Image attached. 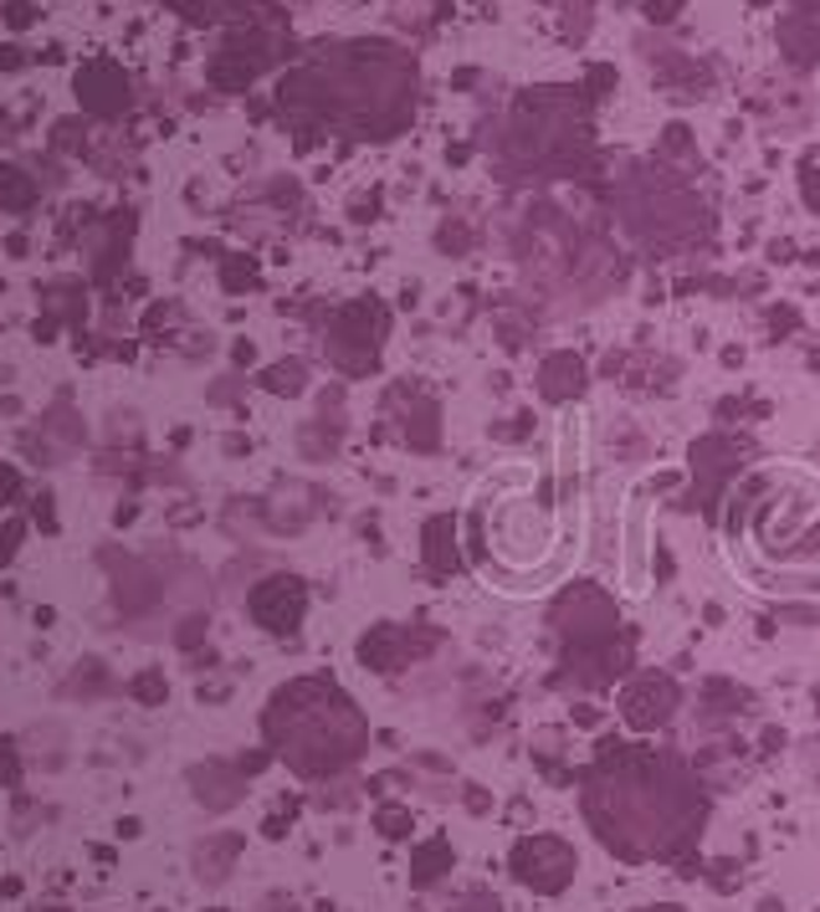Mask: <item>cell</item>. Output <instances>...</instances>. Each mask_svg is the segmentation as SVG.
Segmentation results:
<instances>
[{
    "mask_svg": "<svg viewBox=\"0 0 820 912\" xmlns=\"http://www.w3.org/2000/svg\"><path fill=\"white\" fill-rule=\"evenodd\" d=\"M267 733L278 739V749L303 769V774H323L339 769L364 749V723L349 708V698L333 682H292L272 698L267 708Z\"/></svg>",
    "mask_w": 820,
    "mask_h": 912,
    "instance_id": "1",
    "label": "cell"
},
{
    "mask_svg": "<svg viewBox=\"0 0 820 912\" xmlns=\"http://www.w3.org/2000/svg\"><path fill=\"white\" fill-rule=\"evenodd\" d=\"M806 200L816 206V216H820V170H810V174H806Z\"/></svg>",
    "mask_w": 820,
    "mask_h": 912,
    "instance_id": "19",
    "label": "cell"
},
{
    "mask_svg": "<svg viewBox=\"0 0 820 912\" xmlns=\"http://www.w3.org/2000/svg\"><path fill=\"white\" fill-rule=\"evenodd\" d=\"M406 395H410V410H406V415H396V421L406 425V447H416V451H437V447H441L437 400L421 395V390H410V384H406Z\"/></svg>",
    "mask_w": 820,
    "mask_h": 912,
    "instance_id": "11",
    "label": "cell"
},
{
    "mask_svg": "<svg viewBox=\"0 0 820 912\" xmlns=\"http://www.w3.org/2000/svg\"><path fill=\"white\" fill-rule=\"evenodd\" d=\"M129 692H133L139 702H149V708H154V702L164 698V677H159V672H139V677L129 682Z\"/></svg>",
    "mask_w": 820,
    "mask_h": 912,
    "instance_id": "16",
    "label": "cell"
},
{
    "mask_svg": "<svg viewBox=\"0 0 820 912\" xmlns=\"http://www.w3.org/2000/svg\"><path fill=\"white\" fill-rule=\"evenodd\" d=\"M16 549H21V523H16V518H6V523H0V564H11Z\"/></svg>",
    "mask_w": 820,
    "mask_h": 912,
    "instance_id": "18",
    "label": "cell"
},
{
    "mask_svg": "<svg viewBox=\"0 0 820 912\" xmlns=\"http://www.w3.org/2000/svg\"><path fill=\"white\" fill-rule=\"evenodd\" d=\"M57 323H82V288H78V282H52V288L41 292V323H37V333H41V339H52Z\"/></svg>",
    "mask_w": 820,
    "mask_h": 912,
    "instance_id": "13",
    "label": "cell"
},
{
    "mask_svg": "<svg viewBox=\"0 0 820 912\" xmlns=\"http://www.w3.org/2000/svg\"><path fill=\"white\" fill-rule=\"evenodd\" d=\"M384 329H390V313H384V303H374V298H359V303L339 308L329 333H323L329 359L344 374H370L374 364H380Z\"/></svg>",
    "mask_w": 820,
    "mask_h": 912,
    "instance_id": "3",
    "label": "cell"
},
{
    "mask_svg": "<svg viewBox=\"0 0 820 912\" xmlns=\"http://www.w3.org/2000/svg\"><path fill=\"white\" fill-rule=\"evenodd\" d=\"M247 605H252L257 625L288 635V631H298V621H303L308 590H303V580H298V574H267L252 595H247Z\"/></svg>",
    "mask_w": 820,
    "mask_h": 912,
    "instance_id": "4",
    "label": "cell"
},
{
    "mask_svg": "<svg viewBox=\"0 0 820 912\" xmlns=\"http://www.w3.org/2000/svg\"><path fill=\"white\" fill-rule=\"evenodd\" d=\"M539 390L543 400H580L584 395V359L580 354H569V349H559V354L543 359V370H539Z\"/></svg>",
    "mask_w": 820,
    "mask_h": 912,
    "instance_id": "10",
    "label": "cell"
},
{
    "mask_svg": "<svg viewBox=\"0 0 820 912\" xmlns=\"http://www.w3.org/2000/svg\"><path fill=\"white\" fill-rule=\"evenodd\" d=\"M339 441H344V400L323 395L318 415L303 425V431H298V447H303L308 462H329L333 451H339Z\"/></svg>",
    "mask_w": 820,
    "mask_h": 912,
    "instance_id": "9",
    "label": "cell"
},
{
    "mask_svg": "<svg viewBox=\"0 0 820 912\" xmlns=\"http://www.w3.org/2000/svg\"><path fill=\"white\" fill-rule=\"evenodd\" d=\"M554 625L569 635H600L616 625V605H610V595H600L596 584H574L564 600L554 605Z\"/></svg>",
    "mask_w": 820,
    "mask_h": 912,
    "instance_id": "6",
    "label": "cell"
},
{
    "mask_svg": "<svg viewBox=\"0 0 820 912\" xmlns=\"http://www.w3.org/2000/svg\"><path fill=\"white\" fill-rule=\"evenodd\" d=\"M451 529H457V518L441 513V518L426 523V539H421V559H426V569H431L437 580L462 564V543H451Z\"/></svg>",
    "mask_w": 820,
    "mask_h": 912,
    "instance_id": "12",
    "label": "cell"
},
{
    "mask_svg": "<svg viewBox=\"0 0 820 912\" xmlns=\"http://www.w3.org/2000/svg\"><path fill=\"white\" fill-rule=\"evenodd\" d=\"M262 390H272V395H298V390H308V364L303 359H278V364L262 374Z\"/></svg>",
    "mask_w": 820,
    "mask_h": 912,
    "instance_id": "14",
    "label": "cell"
},
{
    "mask_svg": "<svg viewBox=\"0 0 820 912\" xmlns=\"http://www.w3.org/2000/svg\"><path fill=\"white\" fill-rule=\"evenodd\" d=\"M672 702H677V688L667 677H636L626 702H621V713L631 718L636 728H657L662 718H672Z\"/></svg>",
    "mask_w": 820,
    "mask_h": 912,
    "instance_id": "8",
    "label": "cell"
},
{
    "mask_svg": "<svg viewBox=\"0 0 820 912\" xmlns=\"http://www.w3.org/2000/svg\"><path fill=\"white\" fill-rule=\"evenodd\" d=\"M0 200H6L11 211H21V206H31V186L16 170H0Z\"/></svg>",
    "mask_w": 820,
    "mask_h": 912,
    "instance_id": "15",
    "label": "cell"
},
{
    "mask_svg": "<svg viewBox=\"0 0 820 912\" xmlns=\"http://www.w3.org/2000/svg\"><path fill=\"white\" fill-rule=\"evenodd\" d=\"M384 835H400V831H406V815H400V810H384Z\"/></svg>",
    "mask_w": 820,
    "mask_h": 912,
    "instance_id": "21",
    "label": "cell"
},
{
    "mask_svg": "<svg viewBox=\"0 0 820 912\" xmlns=\"http://www.w3.org/2000/svg\"><path fill=\"white\" fill-rule=\"evenodd\" d=\"M513 866H518V876H523L529 886L559 892V886L569 882L574 856H569V846H564V841H554V835H533V841H523V846L513 851Z\"/></svg>",
    "mask_w": 820,
    "mask_h": 912,
    "instance_id": "5",
    "label": "cell"
},
{
    "mask_svg": "<svg viewBox=\"0 0 820 912\" xmlns=\"http://www.w3.org/2000/svg\"><path fill=\"white\" fill-rule=\"evenodd\" d=\"M621 221L631 237L651 241V247H667V241H688L702 231V216H698V200L688 190H667L647 174H631V186H621Z\"/></svg>",
    "mask_w": 820,
    "mask_h": 912,
    "instance_id": "2",
    "label": "cell"
},
{
    "mask_svg": "<svg viewBox=\"0 0 820 912\" xmlns=\"http://www.w3.org/2000/svg\"><path fill=\"white\" fill-rule=\"evenodd\" d=\"M27 447L37 451V462H47V467L67 462V457L82 447V415H72V405H67V400H57V405L41 415V425L31 431Z\"/></svg>",
    "mask_w": 820,
    "mask_h": 912,
    "instance_id": "7",
    "label": "cell"
},
{
    "mask_svg": "<svg viewBox=\"0 0 820 912\" xmlns=\"http://www.w3.org/2000/svg\"><path fill=\"white\" fill-rule=\"evenodd\" d=\"M37 523H47V529H57V513H52V498L41 492V503H37Z\"/></svg>",
    "mask_w": 820,
    "mask_h": 912,
    "instance_id": "20",
    "label": "cell"
},
{
    "mask_svg": "<svg viewBox=\"0 0 820 912\" xmlns=\"http://www.w3.org/2000/svg\"><path fill=\"white\" fill-rule=\"evenodd\" d=\"M252 278H257V267H252V262H226V267H221L226 292H241V282H252Z\"/></svg>",
    "mask_w": 820,
    "mask_h": 912,
    "instance_id": "17",
    "label": "cell"
}]
</instances>
